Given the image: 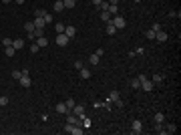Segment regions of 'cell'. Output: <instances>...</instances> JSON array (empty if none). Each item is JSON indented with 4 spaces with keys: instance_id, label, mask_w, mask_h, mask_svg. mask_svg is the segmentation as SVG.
<instances>
[{
    "instance_id": "22",
    "label": "cell",
    "mask_w": 181,
    "mask_h": 135,
    "mask_svg": "<svg viewBox=\"0 0 181 135\" xmlns=\"http://www.w3.org/2000/svg\"><path fill=\"white\" fill-rule=\"evenodd\" d=\"M4 53H6V57H14V53H16V49L10 45V47H4Z\"/></svg>"
},
{
    "instance_id": "28",
    "label": "cell",
    "mask_w": 181,
    "mask_h": 135,
    "mask_svg": "<svg viewBox=\"0 0 181 135\" xmlns=\"http://www.w3.org/2000/svg\"><path fill=\"white\" fill-rule=\"evenodd\" d=\"M54 30H56L58 34H60V32H64V24H62V22H56V24H54Z\"/></svg>"
},
{
    "instance_id": "12",
    "label": "cell",
    "mask_w": 181,
    "mask_h": 135,
    "mask_svg": "<svg viewBox=\"0 0 181 135\" xmlns=\"http://www.w3.org/2000/svg\"><path fill=\"white\" fill-rule=\"evenodd\" d=\"M52 10H54V12H62V10H64V4H62V0H56V2L52 4Z\"/></svg>"
},
{
    "instance_id": "3",
    "label": "cell",
    "mask_w": 181,
    "mask_h": 135,
    "mask_svg": "<svg viewBox=\"0 0 181 135\" xmlns=\"http://www.w3.org/2000/svg\"><path fill=\"white\" fill-rule=\"evenodd\" d=\"M111 22L115 24V28H117V30H119V28H125V24H127V22H125V18H123V16H119V14H115V16L111 18Z\"/></svg>"
},
{
    "instance_id": "17",
    "label": "cell",
    "mask_w": 181,
    "mask_h": 135,
    "mask_svg": "<svg viewBox=\"0 0 181 135\" xmlns=\"http://www.w3.org/2000/svg\"><path fill=\"white\" fill-rule=\"evenodd\" d=\"M151 81H153V85H161V83H163V81H165V77H163V75H159V73H157V75H153V79H151Z\"/></svg>"
},
{
    "instance_id": "9",
    "label": "cell",
    "mask_w": 181,
    "mask_h": 135,
    "mask_svg": "<svg viewBox=\"0 0 181 135\" xmlns=\"http://www.w3.org/2000/svg\"><path fill=\"white\" fill-rule=\"evenodd\" d=\"M72 113L82 119V117H84V107H82V105H74V107H72Z\"/></svg>"
},
{
    "instance_id": "27",
    "label": "cell",
    "mask_w": 181,
    "mask_h": 135,
    "mask_svg": "<svg viewBox=\"0 0 181 135\" xmlns=\"http://www.w3.org/2000/svg\"><path fill=\"white\" fill-rule=\"evenodd\" d=\"M109 12H111L113 16H115V14H119V6H117V4H111V6H109Z\"/></svg>"
},
{
    "instance_id": "16",
    "label": "cell",
    "mask_w": 181,
    "mask_h": 135,
    "mask_svg": "<svg viewBox=\"0 0 181 135\" xmlns=\"http://www.w3.org/2000/svg\"><path fill=\"white\" fill-rule=\"evenodd\" d=\"M64 34H66L68 38H72V36L76 34V30H74V26H64Z\"/></svg>"
},
{
    "instance_id": "35",
    "label": "cell",
    "mask_w": 181,
    "mask_h": 135,
    "mask_svg": "<svg viewBox=\"0 0 181 135\" xmlns=\"http://www.w3.org/2000/svg\"><path fill=\"white\" fill-rule=\"evenodd\" d=\"M12 77H14L16 81H20V77H22V71H12Z\"/></svg>"
},
{
    "instance_id": "2",
    "label": "cell",
    "mask_w": 181,
    "mask_h": 135,
    "mask_svg": "<svg viewBox=\"0 0 181 135\" xmlns=\"http://www.w3.org/2000/svg\"><path fill=\"white\" fill-rule=\"evenodd\" d=\"M64 131H66V133H72V135H82V127H80V125H70V123H66V125H64Z\"/></svg>"
},
{
    "instance_id": "43",
    "label": "cell",
    "mask_w": 181,
    "mask_h": 135,
    "mask_svg": "<svg viewBox=\"0 0 181 135\" xmlns=\"http://www.w3.org/2000/svg\"><path fill=\"white\" fill-rule=\"evenodd\" d=\"M26 2V0H16V4H24Z\"/></svg>"
},
{
    "instance_id": "11",
    "label": "cell",
    "mask_w": 181,
    "mask_h": 135,
    "mask_svg": "<svg viewBox=\"0 0 181 135\" xmlns=\"http://www.w3.org/2000/svg\"><path fill=\"white\" fill-rule=\"evenodd\" d=\"M78 75H80V79H88V77H91V69H86V67L82 65V67L78 69Z\"/></svg>"
},
{
    "instance_id": "37",
    "label": "cell",
    "mask_w": 181,
    "mask_h": 135,
    "mask_svg": "<svg viewBox=\"0 0 181 135\" xmlns=\"http://www.w3.org/2000/svg\"><path fill=\"white\" fill-rule=\"evenodd\" d=\"M44 22H46V24H50V22H52V16H50L48 12H46V16H44Z\"/></svg>"
},
{
    "instance_id": "25",
    "label": "cell",
    "mask_w": 181,
    "mask_h": 135,
    "mask_svg": "<svg viewBox=\"0 0 181 135\" xmlns=\"http://www.w3.org/2000/svg\"><path fill=\"white\" fill-rule=\"evenodd\" d=\"M99 61H101V57H99V55H91V59H88V63H91V65H99Z\"/></svg>"
},
{
    "instance_id": "8",
    "label": "cell",
    "mask_w": 181,
    "mask_h": 135,
    "mask_svg": "<svg viewBox=\"0 0 181 135\" xmlns=\"http://www.w3.org/2000/svg\"><path fill=\"white\" fill-rule=\"evenodd\" d=\"M56 113H60V115H66V113H70V111H68L66 103H56Z\"/></svg>"
},
{
    "instance_id": "18",
    "label": "cell",
    "mask_w": 181,
    "mask_h": 135,
    "mask_svg": "<svg viewBox=\"0 0 181 135\" xmlns=\"http://www.w3.org/2000/svg\"><path fill=\"white\" fill-rule=\"evenodd\" d=\"M115 32H117V28H115V24L109 20V22H107V34H111V36H113Z\"/></svg>"
},
{
    "instance_id": "1",
    "label": "cell",
    "mask_w": 181,
    "mask_h": 135,
    "mask_svg": "<svg viewBox=\"0 0 181 135\" xmlns=\"http://www.w3.org/2000/svg\"><path fill=\"white\" fill-rule=\"evenodd\" d=\"M139 83H141V89H143V91H147V93L155 87V85H153V81H151V79H147L145 75H139Z\"/></svg>"
},
{
    "instance_id": "41",
    "label": "cell",
    "mask_w": 181,
    "mask_h": 135,
    "mask_svg": "<svg viewBox=\"0 0 181 135\" xmlns=\"http://www.w3.org/2000/svg\"><path fill=\"white\" fill-rule=\"evenodd\" d=\"M101 2H103V0H93V4H95V6H99Z\"/></svg>"
},
{
    "instance_id": "34",
    "label": "cell",
    "mask_w": 181,
    "mask_h": 135,
    "mask_svg": "<svg viewBox=\"0 0 181 135\" xmlns=\"http://www.w3.org/2000/svg\"><path fill=\"white\" fill-rule=\"evenodd\" d=\"M38 51H40V47H38L36 43H32V45H30V53H38Z\"/></svg>"
},
{
    "instance_id": "23",
    "label": "cell",
    "mask_w": 181,
    "mask_h": 135,
    "mask_svg": "<svg viewBox=\"0 0 181 135\" xmlns=\"http://www.w3.org/2000/svg\"><path fill=\"white\" fill-rule=\"evenodd\" d=\"M44 16H46V10H42V8L34 10V18H44Z\"/></svg>"
},
{
    "instance_id": "30",
    "label": "cell",
    "mask_w": 181,
    "mask_h": 135,
    "mask_svg": "<svg viewBox=\"0 0 181 135\" xmlns=\"http://www.w3.org/2000/svg\"><path fill=\"white\" fill-rule=\"evenodd\" d=\"M64 103H66V107H68V111H72V107L76 105V103H74V99H66Z\"/></svg>"
},
{
    "instance_id": "15",
    "label": "cell",
    "mask_w": 181,
    "mask_h": 135,
    "mask_svg": "<svg viewBox=\"0 0 181 135\" xmlns=\"http://www.w3.org/2000/svg\"><path fill=\"white\" fill-rule=\"evenodd\" d=\"M32 22H34V26H36V28H44V26H46L44 18H32Z\"/></svg>"
},
{
    "instance_id": "29",
    "label": "cell",
    "mask_w": 181,
    "mask_h": 135,
    "mask_svg": "<svg viewBox=\"0 0 181 135\" xmlns=\"http://www.w3.org/2000/svg\"><path fill=\"white\" fill-rule=\"evenodd\" d=\"M165 121V115L163 113H155V123H163Z\"/></svg>"
},
{
    "instance_id": "31",
    "label": "cell",
    "mask_w": 181,
    "mask_h": 135,
    "mask_svg": "<svg viewBox=\"0 0 181 135\" xmlns=\"http://www.w3.org/2000/svg\"><path fill=\"white\" fill-rule=\"evenodd\" d=\"M62 4H64V8H72L74 6V0H62Z\"/></svg>"
},
{
    "instance_id": "5",
    "label": "cell",
    "mask_w": 181,
    "mask_h": 135,
    "mask_svg": "<svg viewBox=\"0 0 181 135\" xmlns=\"http://www.w3.org/2000/svg\"><path fill=\"white\" fill-rule=\"evenodd\" d=\"M66 123H70V125H80V117H76V115L70 111V113H66Z\"/></svg>"
},
{
    "instance_id": "10",
    "label": "cell",
    "mask_w": 181,
    "mask_h": 135,
    "mask_svg": "<svg viewBox=\"0 0 181 135\" xmlns=\"http://www.w3.org/2000/svg\"><path fill=\"white\" fill-rule=\"evenodd\" d=\"M169 36H167V32H163V30H157L155 32V41H159V43H165Z\"/></svg>"
},
{
    "instance_id": "45",
    "label": "cell",
    "mask_w": 181,
    "mask_h": 135,
    "mask_svg": "<svg viewBox=\"0 0 181 135\" xmlns=\"http://www.w3.org/2000/svg\"><path fill=\"white\" fill-rule=\"evenodd\" d=\"M135 2H143V0H135Z\"/></svg>"
},
{
    "instance_id": "14",
    "label": "cell",
    "mask_w": 181,
    "mask_h": 135,
    "mask_svg": "<svg viewBox=\"0 0 181 135\" xmlns=\"http://www.w3.org/2000/svg\"><path fill=\"white\" fill-rule=\"evenodd\" d=\"M36 45H38L40 49H44V47H48V38H46V36H38V38H36Z\"/></svg>"
},
{
    "instance_id": "39",
    "label": "cell",
    "mask_w": 181,
    "mask_h": 135,
    "mask_svg": "<svg viewBox=\"0 0 181 135\" xmlns=\"http://www.w3.org/2000/svg\"><path fill=\"white\" fill-rule=\"evenodd\" d=\"M151 30H155V32H157V30H161V26H159V22H155V24L151 26Z\"/></svg>"
},
{
    "instance_id": "24",
    "label": "cell",
    "mask_w": 181,
    "mask_h": 135,
    "mask_svg": "<svg viewBox=\"0 0 181 135\" xmlns=\"http://www.w3.org/2000/svg\"><path fill=\"white\" fill-rule=\"evenodd\" d=\"M155 133H161V135H163V133H167V131H165V127H163V123H155Z\"/></svg>"
},
{
    "instance_id": "33",
    "label": "cell",
    "mask_w": 181,
    "mask_h": 135,
    "mask_svg": "<svg viewBox=\"0 0 181 135\" xmlns=\"http://www.w3.org/2000/svg\"><path fill=\"white\" fill-rule=\"evenodd\" d=\"M145 36H147L149 41H153V38H155V30H147V32H145Z\"/></svg>"
},
{
    "instance_id": "4",
    "label": "cell",
    "mask_w": 181,
    "mask_h": 135,
    "mask_svg": "<svg viewBox=\"0 0 181 135\" xmlns=\"http://www.w3.org/2000/svg\"><path fill=\"white\" fill-rule=\"evenodd\" d=\"M68 41H70V38H68L64 32L56 34V45H58V47H66V45H68Z\"/></svg>"
},
{
    "instance_id": "36",
    "label": "cell",
    "mask_w": 181,
    "mask_h": 135,
    "mask_svg": "<svg viewBox=\"0 0 181 135\" xmlns=\"http://www.w3.org/2000/svg\"><path fill=\"white\" fill-rule=\"evenodd\" d=\"M4 105H8V97H0V107H4Z\"/></svg>"
},
{
    "instance_id": "21",
    "label": "cell",
    "mask_w": 181,
    "mask_h": 135,
    "mask_svg": "<svg viewBox=\"0 0 181 135\" xmlns=\"http://www.w3.org/2000/svg\"><path fill=\"white\" fill-rule=\"evenodd\" d=\"M119 99H121L119 91H111V95H109V101H111V103H115V101H119Z\"/></svg>"
},
{
    "instance_id": "20",
    "label": "cell",
    "mask_w": 181,
    "mask_h": 135,
    "mask_svg": "<svg viewBox=\"0 0 181 135\" xmlns=\"http://www.w3.org/2000/svg\"><path fill=\"white\" fill-rule=\"evenodd\" d=\"M129 85H131L133 89H141V83H139V77H135V79H129Z\"/></svg>"
},
{
    "instance_id": "40",
    "label": "cell",
    "mask_w": 181,
    "mask_h": 135,
    "mask_svg": "<svg viewBox=\"0 0 181 135\" xmlns=\"http://www.w3.org/2000/svg\"><path fill=\"white\" fill-rule=\"evenodd\" d=\"M143 51H145L143 47H137V51H135V55H143Z\"/></svg>"
},
{
    "instance_id": "7",
    "label": "cell",
    "mask_w": 181,
    "mask_h": 135,
    "mask_svg": "<svg viewBox=\"0 0 181 135\" xmlns=\"http://www.w3.org/2000/svg\"><path fill=\"white\" fill-rule=\"evenodd\" d=\"M30 83H32L30 75H28V73H22V77H20V85H22V87H30Z\"/></svg>"
},
{
    "instance_id": "26",
    "label": "cell",
    "mask_w": 181,
    "mask_h": 135,
    "mask_svg": "<svg viewBox=\"0 0 181 135\" xmlns=\"http://www.w3.org/2000/svg\"><path fill=\"white\" fill-rule=\"evenodd\" d=\"M34 28H36L34 22H26V24H24V30H26V32H34Z\"/></svg>"
},
{
    "instance_id": "38",
    "label": "cell",
    "mask_w": 181,
    "mask_h": 135,
    "mask_svg": "<svg viewBox=\"0 0 181 135\" xmlns=\"http://www.w3.org/2000/svg\"><path fill=\"white\" fill-rule=\"evenodd\" d=\"M2 45H4V47H10V45H12V38H4Z\"/></svg>"
},
{
    "instance_id": "32",
    "label": "cell",
    "mask_w": 181,
    "mask_h": 135,
    "mask_svg": "<svg viewBox=\"0 0 181 135\" xmlns=\"http://www.w3.org/2000/svg\"><path fill=\"white\" fill-rule=\"evenodd\" d=\"M165 131H167V133H175V131H177V127L171 123V125H167V127H165Z\"/></svg>"
},
{
    "instance_id": "19",
    "label": "cell",
    "mask_w": 181,
    "mask_h": 135,
    "mask_svg": "<svg viewBox=\"0 0 181 135\" xmlns=\"http://www.w3.org/2000/svg\"><path fill=\"white\" fill-rule=\"evenodd\" d=\"M12 47L18 51V49H22V47H24V41H22V38H14V41H12Z\"/></svg>"
},
{
    "instance_id": "42",
    "label": "cell",
    "mask_w": 181,
    "mask_h": 135,
    "mask_svg": "<svg viewBox=\"0 0 181 135\" xmlns=\"http://www.w3.org/2000/svg\"><path fill=\"white\" fill-rule=\"evenodd\" d=\"M109 4H119V0H109Z\"/></svg>"
},
{
    "instance_id": "13",
    "label": "cell",
    "mask_w": 181,
    "mask_h": 135,
    "mask_svg": "<svg viewBox=\"0 0 181 135\" xmlns=\"http://www.w3.org/2000/svg\"><path fill=\"white\" fill-rule=\"evenodd\" d=\"M111 18H113V14H111L109 10H101V20H103V22H109Z\"/></svg>"
},
{
    "instance_id": "44",
    "label": "cell",
    "mask_w": 181,
    "mask_h": 135,
    "mask_svg": "<svg viewBox=\"0 0 181 135\" xmlns=\"http://www.w3.org/2000/svg\"><path fill=\"white\" fill-rule=\"evenodd\" d=\"M2 2H4V4H8V2H12V0H2Z\"/></svg>"
},
{
    "instance_id": "6",
    "label": "cell",
    "mask_w": 181,
    "mask_h": 135,
    "mask_svg": "<svg viewBox=\"0 0 181 135\" xmlns=\"http://www.w3.org/2000/svg\"><path fill=\"white\" fill-rule=\"evenodd\" d=\"M131 131H133V133H137V135H139V133H141V131H143V123H141V121H139V119H135V121H133V123H131Z\"/></svg>"
}]
</instances>
